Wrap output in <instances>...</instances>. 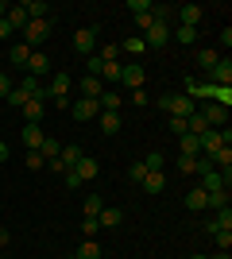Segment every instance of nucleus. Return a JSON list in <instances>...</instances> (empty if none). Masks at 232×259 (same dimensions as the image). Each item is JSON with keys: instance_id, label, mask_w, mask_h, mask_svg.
I'll return each instance as SVG.
<instances>
[{"instance_id": "f257e3e1", "label": "nucleus", "mask_w": 232, "mask_h": 259, "mask_svg": "<svg viewBox=\"0 0 232 259\" xmlns=\"http://www.w3.org/2000/svg\"><path fill=\"white\" fill-rule=\"evenodd\" d=\"M159 105L166 108V116H194L198 112V101H190L186 93H163Z\"/></svg>"}, {"instance_id": "f03ea898", "label": "nucleus", "mask_w": 232, "mask_h": 259, "mask_svg": "<svg viewBox=\"0 0 232 259\" xmlns=\"http://www.w3.org/2000/svg\"><path fill=\"white\" fill-rule=\"evenodd\" d=\"M232 143V128H213L201 136V151H205V159H213V155L221 151V147H228Z\"/></svg>"}, {"instance_id": "7ed1b4c3", "label": "nucleus", "mask_w": 232, "mask_h": 259, "mask_svg": "<svg viewBox=\"0 0 232 259\" xmlns=\"http://www.w3.org/2000/svg\"><path fill=\"white\" fill-rule=\"evenodd\" d=\"M198 112L205 116V124H209V128H228V108L217 105V101H201Z\"/></svg>"}, {"instance_id": "20e7f679", "label": "nucleus", "mask_w": 232, "mask_h": 259, "mask_svg": "<svg viewBox=\"0 0 232 259\" xmlns=\"http://www.w3.org/2000/svg\"><path fill=\"white\" fill-rule=\"evenodd\" d=\"M70 116H74L77 124H89V120L101 116V105H97V101H89V97H77V101H70Z\"/></svg>"}, {"instance_id": "39448f33", "label": "nucleus", "mask_w": 232, "mask_h": 259, "mask_svg": "<svg viewBox=\"0 0 232 259\" xmlns=\"http://www.w3.org/2000/svg\"><path fill=\"white\" fill-rule=\"evenodd\" d=\"M47 35H51V16H47V20H27V27H23V43L35 51Z\"/></svg>"}, {"instance_id": "423d86ee", "label": "nucleus", "mask_w": 232, "mask_h": 259, "mask_svg": "<svg viewBox=\"0 0 232 259\" xmlns=\"http://www.w3.org/2000/svg\"><path fill=\"white\" fill-rule=\"evenodd\" d=\"M144 81H147V70L140 62H124L120 66V85H128L135 93V89H144Z\"/></svg>"}, {"instance_id": "0eeeda50", "label": "nucleus", "mask_w": 232, "mask_h": 259, "mask_svg": "<svg viewBox=\"0 0 232 259\" xmlns=\"http://www.w3.org/2000/svg\"><path fill=\"white\" fill-rule=\"evenodd\" d=\"M166 43H170V27L166 23H151L144 31V47H151V51H163Z\"/></svg>"}, {"instance_id": "6e6552de", "label": "nucleus", "mask_w": 232, "mask_h": 259, "mask_svg": "<svg viewBox=\"0 0 232 259\" xmlns=\"http://www.w3.org/2000/svg\"><path fill=\"white\" fill-rule=\"evenodd\" d=\"M93 47H97V27H81V31L74 35V51L77 54H93Z\"/></svg>"}, {"instance_id": "1a4fd4ad", "label": "nucleus", "mask_w": 232, "mask_h": 259, "mask_svg": "<svg viewBox=\"0 0 232 259\" xmlns=\"http://www.w3.org/2000/svg\"><path fill=\"white\" fill-rule=\"evenodd\" d=\"M209 77H213V85H217V89H228L232 85V62H228V58H221V62L209 70Z\"/></svg>"}, {"instance_id": "9d476101", "label": "nucleus", "mask_w": 232, "mask_h": 259, "mask_svg": "<svg viewBox=\"0 0 232 259\" xmlns=\"http://www.w3.org/2000/svg\"><path fill=\"white\" fill-rule=\"evenodd\" d=\"M182 205L190 209V213H205V205H209V194L201 190V186H194L186 197H182Z\"/></svg>"}, {"instance_id": "9b49d317", "label": "nucleus", "mask_w": 232, "mask_h": 259, "mask_svg": "<svg viewBox=\"0 0 232 259\" xmlns=\"http://www.w3.org/2000/svg\"><path fill=\"white\" fill-rule=\"evenodd\" d=\"M20 112L27 116V124H39V120H43V112H47V97H27V105H23Z\"/></svg>"}, {"instance_id": "f8f14e48", "label": "nucleus", "mask_w": 232, "mask_h": 259, "mask_svg": "<svg viewBox=\"0 0 232 259\" xmlns=\"http://www.w3.org/2000/svg\"><path fill=\"white\" fill-rule=\"evenodd\" d=\"M27 58H31V47L27 43H12L8 47V62L16 66V70H27Z\"/></svg>"}, {"instance_id": "ddd939ff", "label": "nucleus", "mask_w": 232, "mask_h": 259, "mask_svg": "<svg viewBox=\"0 0 232 259\" xmlns=\"http://www.w3.org/2000/svg\"><path fill=\"white\" fill-rule=\"evenodd\" d=\"M81 147H77V143H62V151H58V162H62V166H66V170H74L77 162H81Z\"/></svg>"}, {"instance_id": "4468645a", "label": "nucleus", "mask_w": 232, "mask_h": 259, "mask_svg": "<svg viewBox=\"0 0 232 259\" xmlns=\"http://www.w3.org/2000/svg\"><path fill=\"white\" fill-rule=\"evenodd\" d=\"M43 128H39V124H23V147H27V151H39V147H43Z\"/></svg>"}, {"instance_id": "2eb2a0df", "label": "nucleus", "mask_w": 232, "mask_h": 259, "mask_svg": "<svg viewBox=\"0 0 232 259\" xmlns=\"http://www.w3.org/2000/svg\"><path fill=\"white\" fill-rule=\"evenodd\" d=\"M198 178H201V190H205V194H217V190H228V182H224V178H221L217 170H213V166H209L205 174H198Z\"/></svg>"}, {"instance_id": "dca6fc26", "label": "nucleus", "mask_w": 232, "mask_h": 259, "mask_svg": "<svg viewBox=\"0 0 232 259\" xmlns=\"http://www.w3.org/2000/svg\"><path fill=\"white\" fill-rule=\"evenodd\" d=\"M23 74H51V58H47L43 51H31V58H27V70H23Z\"/></svg>"}, {"instance_id": "f3484780", "label": "nucleus", "mask_w": 232, "mask_h": 259, "mask_svg": "<svg viewBox=\"0 0 232 259\" xmlns=\"http://www.w3.org/2000/svg\"><path fill=\"white\" fill-rule=\"evenodd\" d=\"M178 151L186 155V159H201V140L186 132V136H178Z\"/></svg>"}, {"instance_id": "a211bd4d", "label": "nucleus", "mask_w": 232, "mask_h": 259, "mask_svg": "<svg viewBox=\"0 0 232 259\" xmlns=\"http://www.w3.org/2000/svg\"><path fill=\"white\" fill-rule=\"evenodd\" d=\"M140 186H144L147 194H163V190H166V174L163 170H147V178Z\"/></svg>"}, {"instance_id": "6ab92c4d", "label": "nucleus", "mask_w": 232, "mask_h": 259, "mask_svg": "<svg viewBox=\"0 0 232 259\" xmlns=\"http://www.w3.org/2000/svg\"><path fill=\"white\" fill-rule=\"evenodd\" d=\"M16 89H23V97H47L43 81H39V77H31V74H23V81H20Z\"/></svg>"}, {"instance_id": "aec40b11", "label": "nucleus", "mask_w": 232, "mask_h": 259, "mask_svg": "<svg viewBox=\"0 0 232 259\" xmlns=\"http://www.w3.org/2000/svg\"><path fill=\"white\" fill-rule=\"evenodd\" d=\"M74 170L81 174V182H93V178H97V170H101V162H97V159H89V155H81V162H77Z\"/></svg>"}, {"instance_id": "412c9836", "label": "nucleus", "mask_w": 232, "mask_h": 259, "mask_svg": "<svg viewBox=\"0 0 232 259\" xmlns=\"http://www.w3.org/2000/svg\"><path fill=\"white\" fill-rule=\"evenodd\" d=\"M174 12H178V20H182V27H198V20H201L198 4H182V8H174Z\"/></svg>"}, {"instance_id": "4be33fe9", "label": "nucleus", "mask_w": 232, "mask_h": 259, "mask_svg": "<svg viewBox=\"0 0 232 259\" xmlns=\"http://www.w3.org/2000/svg\"><path fill=\"white\" fill-rule=\"evenodd\" d=\"M101 77H93V74H85L81 77V97H89V101H101Z\"/></svg>"}, {"instance_id": "5701e85b", "label": "nucleus", "mask_w": 232, "mask_h": 259, "mask_svg": "<svg viewBox=\"0 0 232 259\" xmlns=\"http://www.w3.org/2000/svg\"><path fill=\"white\" fill-rule=\"evenodd\" d=\"M97 221H101V228H116V225L124 221V209L109 205V209H101V213H97Z\"/></svg>"}, {"instance_id": "b1692460", "label": "nucleus", "mask_w": 232, "mask_h": 259, "mask_svg": "<svg viewBox=\"0 0 232 259\" xmlns=\"http://www.w3.org/2000/svg\"><path fill=\"white\" fill-rule=\"evenodd\" d=\"M4 20H8V27H12V31H16V27L23 31V27H27V12H23V4H12Z\"/></svg>"}, {"instance_id": "393cba45", "label": "nucleus", "mask_w": 232, "mask_h": 259, "mask_svg": "<svg viewBox=\"0 0 232 259\" xmlns=\"http://www.w3.org/2000/svg\"><path fill=\"white\" fill-rule=\"evenodd\" d=\"M97 105H101V112H120V108H124V97H120V93H109V89H105Z\"/></svg>"}, {"instance_id": "a878e982", "label": "nucleus", "mask_w": 232, "mask_h": 259, "mask_svg": "<svg viewBox=\"0 0 232 259\" xmlns=\"http://www.w3.org/2000/svg\"><path fill=\"white\" fill-rule=\"evenodd\" d=\"M217 62H221V51H213V47L198 51V70H205V74H209V70H213Z\"/></svg>"}, {"instance_id": "bb28decb", "label": "nucleus", "mask_w": 232, "mask_h": 259, "mask_svg": "<svg viewBox=\"0 0 232 259\" xmlns=\"http://www.w3.org/2000/svg\"><path fill=\"white\" fill-rule=\"evenodd\" d=\"M74 259H101V244L97 240H81L77 251H74Z\"/></svg>"}, {"instance_id": "cd10ccee", "label": "nucleus", "mask_w": 232, "mask_h": 259, "mask_svg": "<svg viewBox=\"0 0 232 259\" xmlns=\"http://www.w3.org/2000/svg\"><path fill=\"white\" fill-rule=\"evenodd\" d=\"M97 62H101V58H97ZM120 66H124V62H101V66H97L101 81H120Z\"/></svg>"}, {"instance_id": "c85d7f7f", "label": "nucleus", "mask_w": 232, "mask_h": 259, "mask_svg": "<svg viewBox=\"0 0 232 259\" xmlns=\"http://www.w3.org/2000/svg\"><path fill=\"white\" fill-rule=\"evenodd\" d=\"M101 132H105V136H116V132H120V112H101Z\"/></svg>"}, {"instance_id": "c756f323", "label": "nucleus", "mask_w": 232, "mask_h": 259, "mask_svg": "<svg viewBox=\"0 0 232 259\" xmlns=\"http://www.w3.org/2000/svg\"><path fill=\"white\" fill-rule=\"evenodd\" d=\"M120 43H105V47H101V54H97V58H101V62H120Z\"/></svg>"}, {"instance_id": "7c9ffc66", "label": "nucleus", "mask_w": 232, "mask_h": 259, "mask_svg": "<svg viewBox=\"0 0 232 259\" xmlns=\"http://www.w3.org/2000/svg\"><path fill=\"white\" fill-rule=\"evenodd\" d=\"M58 151H62V143H58V140H51V136H47V140H43V147H39V155H43L47 162H51V159H58Z\"/></svg>"}, {"instance_id": "2f4dec72", "label": "nucleus", "mask_w": 232, "mask_h": 259, "mask_svg": "<svg viewBox=\"0 0 232 259\" xmlns=\"http://www.w3.org/2000/svg\"><path fill=\"white\" fill-rule=\"evenodd\" d=\"M213 240H217V248L228 251L232 248V228H213Z\"/></svg>"}, {"instance_id": "473e14b6", "label": "nucleus", "mask_w": 232, "mask_h": 259, "mask_svg": "<svg viewBox=\"0 0 232 259\" xmlns=\"http://www.w3.org/2000/svg\"><path fill=\"white\" fill-rule=\"evenodd\" d=\"M120 51H128L135 58V54H144L147 47H144V35H132V39H128V43H120Z\"/></svg>"}, {"instance_id": "72a5a7b5", "label": "nucleus", "mask_w": 232, "mask_h": 259, "mask_svg": "<svg viewBox=\"0 0 232 259\" xmlns=\"http://www.w3.org/2000/svg\"><path fill=\"white\" fill-rule=\"evenodd\" d=\"M174 39H178V43H198V27H182V23H178Z\"/></svg>"}, {"instance_id": "f704fd0d", "label": "nucleus", "mask_w": 232, "mask_h": 259, "mask_svg": "<svg viewBox=\"0 0 232 259\" xmlns=\"http://www.w3.org/2000/svg\"><path fill=\"white\" fill-rule=\"evenodd\" d=\"M97 232H101V221H97V217H85V221H81V236L93 240Z\"/></svg>"}, {"instance_id": "c9c22d12", "label": "nucleus", "mask_w": 232, "mask_h": 259, "mask_svg": "<svg viewBox=\"0 0 232 259\" xmlns=\"http://www.w3.org/2000/svg\"><path fill=\"white\" fill-rule=\"evenodd\" d=\"M101 209H105V205H101V194H93V197H85V205H81V213H85V217H97Z\"/></svg>"}, {"instance_id": "e433bc0d", "label": "nucleus", "mask_w": 232, "mask_h": 259, "mask_svg": "<svg viewBox=\"0 0 232 259\" xmlns=\"http://www.w3.org/2000/svg\"><path fill=\"white\" fill-rule=\"evenodd\" d=\"M228 205V190H217V194H209V205L205 209H224Z\"/></svg>"}, {"instance_id": "4c0bfd02", "label": "nucleus", "mask_w": 232, "mask_h": 259, "mask_svg": "<svg viewBox=\"0 0 232 259\" xmlns=\"http://www.w3.org/2000/svg\"><path fill=\"white\" fill-rule=\"evenodd\" d=\"M155 4L151 0H128V12H132V16H144V12H151Z\"/></svg>"}, {"instance_id": "58836bf2", "label": "nucleus", "mask_w": 232, "mask_h": 259, "mask_svg": "<svg viewBox=\"0 0 232 259\" xmlns=\"http://www.w3.org/2000/svg\"><path fill=\"white\" fill-rule=\"evenodd\" d=\"M27 170H47V159L39 151H27Z\"/></svg>"}, {"instance_id": "ea45409f", "label": "nucleus", "mask_w": 232, "mask_h": 259, "mask_svg": "<svg viewBox=\"0 0 232 259\" xmlns=\"http://www.w3.org/2000/svg\"><path fill=\"white\" fill-rule=\"evenodd\" d=\"M62 182H66V190H81V186H85L77 170H66V174H62Z\"/></svg>"}, {"instance_id": "a19ab883", "label": "nucleus", "mask_w": 232, "mask_h": 259, "mask_svg": "<svg viewBox=\"0 0 232 259\" xmlns=\"http://www.w3.org/2000/svg\"><path fill=\"white\" fill-rule=\"evenodd\" d=\"M4 101H8L12 108H23V105H27V97H23V89H16V85H12V93H8Z\"/></svg>"}, {"instance_id": "79ce46f5", "label": "nucleus", "mask_w": 232, "mask_h": 259, "mask_svg": "<svg viewBox=\"0 0 232 259\" xmlns=\"http://www.w3.org/2000/svg\"><path fill=\"white\" fill-rule=\"evenodd\" d=\"M166 124H170V132H174V136H186V116H170Z\"/></svg>"}, {"instance_id": "37998d69", "label": "nucleus", "mask_w": 232, "mask_h": 259, "mask_svg": "<svg viewBox=\"0 0 232 259\" xmlns=\"http://www.w3.org/2000/svg\"><path fill=\"white\" fill-rule=\"evenodd\" d=\"M144 166H147V170H163V155H159V151H151V155L144 159Z\"/></svg>"}, {"instance_id": "c03bdc74", "label": "nucleus", "mask_w": 232, "mask_h": 259, "mask_svg": "<svg viewBox=\"0 0 232 259\" xmlns=\"http://www.w3.org/2000/svg\"><path fill=\"white\" fill-rule=\"evenodd\" d=\"M128 174H132V182H144V178H147V166H144V162H132V170H128Z\"/></svg>"}, {"instance_id": "a18cd8bd", "label": "nucleus", "mask_w": 232, "mask_h": 259, "mask_svg": "<svg viewBox=\"0 0 232 259\" xmlns=\"http://www.w3.org/2000/svg\"><path fill=\"white\" fill-rule=\"evenodd\" d=\"M151 23H155V16H151V12H144V16H135V27H140V31H147Z\"/></svg>"}, {"instance_id": "49530a36", "label": "nucleus", "mask_w": 232, "mask_h": 259, "mask_svg": "<svg viewBox=\"0 0 232 259\" xmlns=\"http://www.w3.org/2000/svg\"><path fill=\"white\" fill-rule=\"evenodd\" d=\"M147 101H151V97H147V89H135V93H132V105H147Z\"/></svg>"}, {"instance_id": "de8ad7c7", "label": "nucleus", "mask_w": 232, "mask_h": 259, "mask_svg": "<svg viewBox=\"0 0 232 259\" xmlns=\"http://www.w3.org/2000/svg\"><path fill=\"white\" fill-rule=\"evenodd\" d=\"M12 93V81H8V74H0V97H8Z\"/></svg>"}, {"instance_id": "09e8293b", "label": "nucleus", "mask_w": 232, "mask_h": 259, "mask_svg": "<svg viewBox=\"0 0 232 259\" xmlns=\"http://www.w3.org/2000/svg\"><path fill=\"white\" fill-rule=\"evenodd\" d=\"M4 39H12V27H8V20H0V43Z\"/></svg>"}, {"instance_id": "8fccbe9b", "label": "nucleus", "mask_w": 232, "mask_h": 259, "mask_svg": "<svg viewBox=\"0 0 232 259\" xmlns=\"http://www.w3.org/2000/svg\"><path fill=\"white\" fill-rule=\"evenodd\" d=\"M8 155H12V151H8V143L0 140V162H8Z\"/></svg>"}, {"instance_id": "3c124183", "label": "nucleus", "mask_w": 232, "mask_h": 259, "mask_svg": "<svg viewBox=\"0 0 232 259\" xmlns=\"http://www.w3.org/2000/svg\"><path fill=\"white\" fill-rule=\"evenodd\" d=\"M8 240H12V236H8V228H0V248H8Z\"/></svg>"}, {"instance_id": "603ef678", "label": "nucleus", "mask_w": 232, "mask_h": 259, "mask_svg": "<svg viewBox=\"0 0 232 259\" xmlns=\"http://www.w3.org/2000/svg\"><path fill=\"white\" fill-rule=\"evenodd\" d=\"M4 16H8V4H4V0H0V20H4Z\"/></svg>"}, {"instance_id": "864d4df0", "label": "nucleus", "mask_w": 232, "mask_h": 259, "mask_svg": "<svg viewBox=\"0 0 232 259\" xmlns=\"http://www.w3.org/2000/svg\"><path fill=\"white\" fill-rule=\"evenodd\" d=\"M190 259H209V255H190Z\"/></svg>"}, {"instance_id": "5fc2aeb1", "label": "nucleus", "mask_w": 232, "mask_h": 259, "mask_svg": "<svg viewBox=\"0 0 232 259\" xmlns=\"http://www.w3.org/2000/svg\"><path fill=\"white\" fill-rule=\"evenodd\" d=\"M66 259H74V255H66Z\"/></svg>"}]
</instances>
